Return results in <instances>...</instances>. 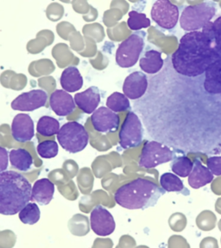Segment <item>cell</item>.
Wrapping results in <instances>:
<instances>
[{
	"label": "cell",
	"instance_id": "1",
	"mask_svg": "<svg viewBox=\"0 0 221 248\" xmlns=\"http://www.w3.org/2000/svg\"><path fill=\"white\" fill-rule=\"evenodd\" d=\"M214 62L212 38L204 30L186 33L180 40L178 48L171 55L175 72L187 78L202 77Z\"/></svg>",
	"mask_w": 221,
	"mask_h": 248
},
{
	"label": "cell",
	"instance_id": "2",
	"mask_svg": "<svg viewBox=\"0 0 221 248\" xmlns=\"http://www.w3.org/2000/svg\"><path fill=\"white\" fill-rule=\"evenodd\" d=\"M31 183L13 170L0 173V214L14 216L30 203L32 198Z\"/></svg>",
	"mask_w": 221,
	"mask_h": 248
},
{
	"label": "cell",
	"instance_id": "3",
	"mask_svg": "<svg viewBox=\"0 0 221 248\" xmlns=\"http://www.w3.org/2000/svg\"><path fill=\"white\" fill-rule=\"evenodd\" d=\"M165 192L153 181L136 178L120 186L115 192L114 199L124 209L144 210L154 207Z\"/></svg>",
	"mask_w": 221,
	"mask_h": 248
},
{
	"label": "cell",
	"instance_id": "4",
	"mask_svg": "<svg viewBox=\"0 0 221 248\" xmlns=\"http://www.w3.org/2000/svg\"><path fill=\"white\" fill-rule=\"evenodd\" d=\"M203 30L211 36L214 49V62L205 74L203 86L206 93L221 95V16Z\"/></svg>",
	"mask_w": 221,
	"mask_h": 248
},
{
	"label": "cell",
	"instance_id": "5",
	"mask_svg": "<svg viewBox=\"0 0 221 248\" xmlns=\"http://www.w3.org/2000/svg\"><path fill=\"white\" fill-rule=\"evenodd\" d=\"M216 14V4L211 1L202 2L184 8L180 17V25L187 32L200 31L211 23Z\"/></svg>",
	"mask_w": 221,
	"mask_h": 248
},
{
	"label": "cell",
	"instance_id": "6",
	"mask_svg": "<svg viewBox=\"0 0 221 248\" xmlns=\"http://www.w3.org/2000/svg\"><path fill=\"white\" fill-rule=\"evenodd\" d=\"M57 140L64 150L70 154H77L87 146L89 135L82 124L68 122L62 125L57 134Z\"/></svg>",
	"mask_w": 221,
	"mask_h": 248
},
{
	"label": "cell",
	"instance_id": "7",
	"mask_svg": "<svg viewBox=\"0 0 221 248\" xmlns=\"http://www.w3.org/2000/svg\"><path fill=\"white\" fill-rule=\"evenodd\" d=\"M146 33L136 31L119 44L116 51V63L123 68H130L136 65L144 50Z\"/></svg>",
	"mask_w": 221,
	"mask_h": 248
},
{
	"label": "cell",
	"instance_id": "8",
	"mask_svg": "<svg viewBox=\"0 0 221 248\" xmlns=\"http://www.w3.org/2000/svg\"><path fill=\"white\" fill-rule=\"evenodd\" d=\"M175 153L168 147L156 140H148L143 147L139 157L140 167L152 169L164 163L173 161Z\"/></svg>",
	"mask_w": 221,
	"mask_h": 248
},
{
	"label": "cell",
	"instance_id": "9",
	"mask_svg": "<svg viewBox=\"0 0 221 248\" xmlns=\"http://www.w3.org/2000/svg\"><path fill=\"white\" fill-rule=\"evenodd\" d=\"M119 145L124 149L139 147L144 140V129L139 116L134 111L127 114L119 131Z\"/></svg>",
	"mask_w": 221,
	"mask_h": 248
},
{
	"label": "cell",
	"instance_id": "10",
	"mask_svg": "<svg viewBox=\"0 0 221 248\" xmlns=\"http://www.w3.org/2000/svg\"><path fill=\"white\" fill-rule=\"evenodd\" d=\"M179 15V8L169 0H157L152 5V20L163 30H173L178 23Z\"/></svg>",
	"mask_w": 221,
	"mask_h": 248
},
{
	"label": "cell",
	"instance_id": "11",
	"mask_svg": "<svg viewBox=\"0 0 221 248\" xmlns=\"http://www.w3.org/2000/svg\"><path fill=\"white\" fill-rule=\"evenodd\" d=\"M91 229L99 236H108L112 234L116 223L113 215L101 205H98L92 210L90 216Z\"/></svg>",
	"mask_w": 221,
	"mask_h": 248
},
{
	"label": "cell",
	"instance_id": "12",
	"mask_svg": "<svg viewBox=\"0 0 221 248\" xmlns=\"http://www.w3.org/2000/svg\"><path fill=\"white\" fill-rule=\"evenodd\" d=\"M93 128L101 134L115 133L119 127V116L107 107H100L91 116Z\"/></svg>",
	"mask_w": 221,
	"mask_h": 248
},
{
	"label": "cell",
	"instance_id": "13",
	"mask_svg": "<svg viewBox=\"0 0 221 248\" xmlns=\"http://www.w3.org/2000/svg\"><path fill=\"white\" fill-rule=\"evenodd\" d=\"M48 94L43 90H32L22 93L12 101V108L20 111H33L46 105Z\"/></svg>",
	"mask_w": 221,
	"mask_h": 248
},
{
	"label": "cell",
	"instance_id": "14",
	"mask_svg": "<svg viewBox=\"0 0 221 248\" xmlns=\"http://www.w3.org/2000/svg\"><path fill=\"white\" fill-rule=\"evenodd\" d=\"M149 79L143 72H133L126 77L123 84V93L129 99L139 100L147 93Z\"/></svg>",
	"mask_w": 221,
	"mask_h": 248
},
{
	"label": "cell",
	"instance_id": "15",
	"mask_svg": "<svg viewBox=\"0 0 221 248\" xmlns=\"http://www.w3.org/2000/svg\"><path fill=\"white\" fill-rule=\"evenodd\" d=\"M12 137L18 142H27L35 136L34 122L27 114H17L12 124Z\"/></svg>",
	"mask_w": 221,
	"mask_h": 248
},
{
	"label": "cell",
	"instance_id": "16",
	"mask_svg": "<svg viewBox=\"0 0 221 248\" xmlns=\"http://www.w3.org/2000/svg\"><path fill=\"white\" fill-rule=\"evenodd\" d=\"M50 105L51 109L59 116H69L76 107L74 97L64 90H55L51 94Z\"/></svg>",
	"mask_w": 221,
	"mask_h": 248
},
{
	"label": "cell",
	"instance_id": "17",
	"mask_svg": "<svg viewBox=\"0 0 221 248\" xmlns=\"http://www.w3.org/2000/svg\"><path fill=\"white\" fill-rule=\"evenodd\" d=\"M74 98L78 108L85 114H92L101 103V93L96 86H91L82 93H76Z\"/></svg>",
	"mask_w": 221,
	"mask_h": 248
},
{
	"label": "cell",
	"instance_id": "18",
	"mask_svg": "<svg viewBox=\"0 0 221 248\" xmlns=\"http://www.w3.org/2000/svg\"><path fill=\"white\" fill-rule=\"evenodd\" d=\"M54 185L48 178H42L35 181L32 188L31 201H35L40 205H48L53 199Z\"/></svg>",
	"mask_w": 221,
	"mask_h": 248
},
{
	"label": "cell",
	"instance_id": "19",
	"mask_svg": "<svg viewBox=\"0 0 221 248\" xmlns=\"http://www.w3.org/2000/svg\"><path fill=\"white\" fill-rule=\"evenodd\" d=\"M164 64L165 61L162 58V53L155 49L145 51L144 56L139 61L140 68L145 74L151 75L159 74L163 70Z\"/></svg>",
	"mask_w": 221,
	"mask_h": 248
},
{
	"label": "cell",
	"instance_id": "20",
	"mask_svg": "<svg viewBox=\"0 0 221 248\" xmlns=\"http://www.w3.org/2000/svg\"><path fill=\"white\" fill-rule=\"evenodd\" d=\"M214 180V174L211 170L202 165L200 159H195L194 168L188 176V184L193 189H200Z\"/></svg>",
	"mask_w": 221,
	"mask_h": 248
},
{
	"label": "cell",
	"instance_id": "21",
	"mask_svg": "<svg viewBox=\"0 0 221 248\" xmlns=\"http://www.w3.org/2000/svg\"><path fill=\"white\" fill-rule=\"evenodd\" d=\"M60 83L64 91L68 93H75L82 89L84 81L76 66H68L62 72Z\"/></svg>",
	"mask_w": 221,
	"mask_h": 248
},
{
	"label": "cell",
	"instance_id": "22",
	"mask_svg": "<svg viewBox=\"0 0 221 248\" xmlns=\"http://www.w3.org/2000/svg\"><path fill=\"white\" fill-rule=\"evenodd\" d=\"M9 157L12 167L20 171L31 170L33 165V158L31 153L23 148L12 149L9 154Z\"/></svg>",
	"mask_w": 221,
	"mask_h": 248
},
{
	"label": "cell",
	"instance_id": "23",
	"mask_svg": "<svg viewBox=\"0 0 221 248\" xmlns=\"http://www.w3.org/2000/svg\"><path fill=\"white\" fill-rule=\"evenodd\" d=\"M160 185L166 192H180V193L188 194L183 185V180L180 179L177 175L172 172L163 173L160 178Z\"/></svg>",
	"mask_w": 221,
	"mask_h": 248
},
{
	"label": "cell",
	"instance_id": "24",
	"mask_svg": "<svg viewBox=\"0 0 221 248\" xmlns=\"http://www.w3.org/2000/svg\"><path fill=\"white\" fill-rule=\"evenodd\" d=\"M60 123L54 117L51 116H42L39 119L36 126V131L41 136L49 137L58 134L60 131Z\"/></svg>",
	"mask_w": 221,
	"mask_h": 248
},
{
	"label": "cell",
	"instance_id": "25",
	"mask_svg": "<svg viewBox=\"0 0 221 248\" xmlns=\"http://www.w3.org/2000/svg\"><path fill=\"white\" fill-rule=\"evenodd\" d=\"M170 168L173 173L182 178H187L192 172L194 168V163L187 156H179L175 157V159L172 161Z\"/></svg>",
	"mask_w": 221,
	"mask_h": 248
},
{
	"label": "cell",
	"instance_id": "26",
	"mask_svg": "<svg viewBox=\"0 0 221 248\" xmlns=\"http://www.w3.org/2000/svg\"><path fill=\"white\" fill-rule=\"evenodd\" d=\"M106 106L114 112H123L131 108L128 97L120 93H113L106 100Z\"/></svg>",
	"mask_w": 221,
	"mask_h": 248
},
{
	"label": "cell",
	"instance_id": "27",
	"mask_svg": "<svg viewBox=\"0 0 221 248\" xmlns=\"http://www.w3.org/2000/svg\"><path fill=\"white\" fill-rule=\"evenodd\" d=\"M18 215L20 221L23 224L34 225L40 220L41 211L35 202H30L20 211Z\"/></svg>",
	"mask_w": 221,
	"mask_h": 248
},
{
	"label": "cell",
	"instance_id": "28",
	"mask_svg": "<svg viewBox=\"0 0 221 248\" xmlns=\"http://www.w3.org/2000/svg\"><path fill=\"white\" fill-rule=\"evenodd\" d=\"M151 20L144 13H140L136 11H131L129 12V18L127 20V25L130 30L133 31H141L142 29H146L151 26Z\"/></svg>",
	"mask_w": 221,
	"mask_h": 248
},
{
	"label": "cell",
	"instance_id": "29",
	"mask_svg": "<svg viewBox=\"0 0 221 248\" xmlns=\"http://www.w3.org/2000/svg\"><path fill=\"white\" fill-rule=\"evenodd\" d=\"M36 150L39 156L43 159H52L58 155V144L54 140H44L39 144Z\"/></svg>",
	"mask_w": 221,
	"mask_h": 248
},
{
	"label": "cell",
	"instance_id": "30",
	"mask_svg": "<svg viewBox=\"0 0 221 248\" xmlns=\"http://www.w3.org/2000/svg\"><path fill=\"white\" fill-rule=\"evenodd\" d=\"M207 168L215 176H221V156L209 157L206 161Z\"/></svg>",
	"mask_w": 221,
	"mask_h": 248
},
{
	"label": "cell",
	"instance_id": "31",
	"mask_svg": "<svg viewBox=\"0 0 221 248\" xmlns=\"http://www.w3.org/2000/svg\"><path fill=\"white\" fill-rule=\"evenodd\" d=\"M0 156H1V167H0V170H1V172H3L8 167L7 152H6L4 147H1L0 148Z\"/></svg>",
	"mask_w": 221,
	"mask_h": 248
}]
</instances>
